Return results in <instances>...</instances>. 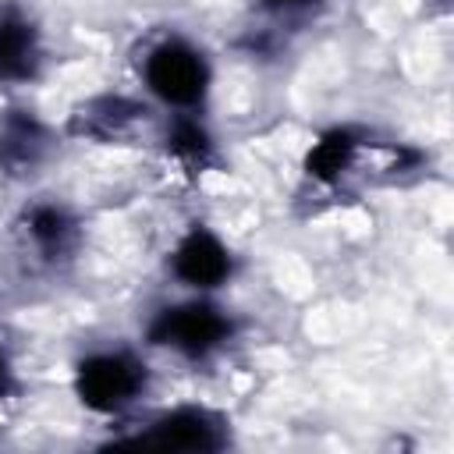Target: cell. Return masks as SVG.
Here are the masks:
<instances>
[{"mask_svg": "<svg viewBox=\"0 0 454 454\" xmlns=\"http://www.w3.org/2000/svg\"><path fill=\"white\" fill-rule=\"evenodd\" d=\"M142 74H145V85L163 103H174V106H195L209 82L202 53L181 39H167V43L153 46Z\"/></svg>", "mask_w": 454, "mask_h": 454, "instance_id": "obj_1", "label": "cell"}, {"mask_svg": "<svg viewBox=\"0 0 454 454\" xmlns=\"http://www.w3.org/2000/svg\"><path fill=\"white\" fill-rule=\"evenodd\" d=\"M227 333H231L227 316L216 305H206V301H188V305L163 309L149 326L153 344L174 348V351L192 355V358L209 355L213 348H220L227 340Z\"/></svg>", "mask_w": 454, "mask_h": 454, "instance_id": "obj_2", "label": "cell"}, {"mask_svg": "<svg viewBox=\"0 0 454 454\" xmlns=\"http://www.w3.org/2000/svg\"><path fill=\"white\" fill-rule=\"evenodd\" d=\"M78 397L92 411H121L145 387V369L124 351H103L78 365Z\"/></svg>", "mask_w": 454, "mask_h": 454, "instance_id": "obj_3", "label": "cell"}, {"mask_svg": "<svg viewBox=\"0 0 454 454\" xmlns=\"http://www.w3.org/2000/svg\"><path fill=\"white\" fill-rule=\"evenodd\" d=\"M142 447H160V450H220L227 443L223 426L199 408H177L153 422L145 436H138Z\"/></svg>", "mask_w": 454, "mask_h": 454, "instance_id": "obj_4", "label": "cell"}, {"mask_svg": "<svg viewBox=\"0 0 454 454\" xmlns=\"http://www.w3.org/2000/svg\"><path fill=\"white\" fill-rule=\"evenodd\" d=\"M174 273L192 287H216L231 277V255L209 231L195 227L174 252Z\"/></svg>", "mask_w": 454, "mask_h": 454, "instance_id": "obj_5", "label": "cell"}, {"mask_svg": "<svg viewBox=\"0 0 454 454\" xmlns=\"http://www.w3.org/2000/svg\"><path fill=\"white\" fill-rule=\"evenodd\" d=\"M35 64H39L35 28L21 14L4 11L0 14V82H25V78H32Z\"/></svg>", "mask_w": 454, "mask_h": 454, "instance_id": "obj_6", "label": "cell"}, {"mask_svg": "<svg viewBox=\"0 0 454 454\" xmlns=\"http://www.w3.org/2000/svg\"><path fill=\"white\" fill-rule=\"evenodd\" d=\"M43 149H46V135L32 117L14 114V117L4 121V128H0V163L7 170H14V174L32 170L39 163Z\"/></svg>", "mask_w": 454, "mask_h": 454, "instance_id": "obj_7", "label": "cell"}, {"mask_svg": "<svg viewBox=\"0 0 454 454\" xmlns=\"http://www.w3.org/2000/svg\"><path fill=\"white\" fill-rule=\"evenodd\" d=\"M28 234L46 255H60V252H67V245L74 238V223L57 206H35L28 213Z\"/></svg>", "mask_w": 454, "mask_h": 454, "instance_id": "obj_8", "label": "cell"}, {"mask_svg": "<svg viewBox=\"0 0 454 454\" xmlns=\"http://www.w3.org/2000/svg\"><path fill=\"white\" fill-rule=\"evenodd\" d=\"M351 149H355L351 135H344V131L326 135V138H323V142H319V145L309 153V174H316V177H323V181L337 177V174L348 167Z\"/></svg>", "mask_w": 454, "mask_h": 454, "instance_id": "obj_9", "label": "cell"}, {"mask_svg": "<svg viewBox=\"0 0 454 454\" xmlns=\"http://www.w3.org/2000/svg\"><path fill=\"white\" fill-rule=\"evenodd\" d=\"M170 145H174V153L184 156V160H202L206 149H209V138H206V131H202L199 124L177 121V128H174V135H170Z\"/></svg>", "mask_w": 454, "mask_h": 454, "instance_id": "obj_10", "label": "cell"}, {"mask_svg": "<svg viewBox=\"0 0 454 454\" xmlns=\"http://www.w3.org/2000/svg\"><path fill=\"white\" fill-rule=\"evenodd\" d=\"M270 11H284V14H291V11H305V7H312L316 0H262Z\"/></svg>", "mask_w": 454, "mask_h": 454, "instance_id": "obj_11", "label": "cell"}, {"mask_svg": "<svg viewBox=\"0 0 454 454\" xmlns=\"http://www.w3.org/2000/svg\"><path fill=\"white\" fill-rule=\"evenodd\" d=\"M0 390H4V358H0Z\"/></svg>", "mask_w": 454, "mask_h": 454, "instance_id": "obj_12", "label": "cell"}]
</instances>
